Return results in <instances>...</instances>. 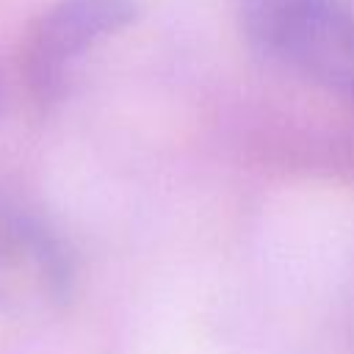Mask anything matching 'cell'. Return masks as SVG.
<instances>
[{
	"mask_svg": "<svg viewBox=\"0 0 354 354\" xmlns=\"http://www.w3.org/2000/svg\"><path fill=\"white\" fill-rule=\"evenodd\" d=\"M69 282L72 266L61 241L0 199V310L47 313L69 296Z\"/></svg>",
	"mask_w": 354,
	"mask_h": 354,
	"instance_id": "cell-1",
	"label": "cell"
},
{
	"mask_svg": "<svg viewBox=\"0 0 354 354\" xmlns=\"http://www.w3.org/2000/svg\"><path fill=\"white\" fill-rule=\"evenodd\" d=\"M133 17V0H55L25 36L22 66L28 83L44 97L55 94L69 66L105 36L127 28Z\"/></svg>",
	"mask_w": 354,
	"mask_h": 354,
	"instance_id": "cell-2",
	"label": "cell"
},
{
	"mask_svg": "<svg viewBox=\"0 0 354 354\" xmlns=\"http://www.w3.org/2000/svg\"><path fill=\"white\" fill-rule=\"evenodd\" d=\"M268 55H279L329 91L354 97V14L337 0H296Z\"/></svg>",
	"mask_w": 354,
	"mask_h": 354,
	"instance_id": "cell-3",
	"label": "cell"
},
{
	"mask_svg": "<svg viewBox=\"0 0 354 354\" xmlns=\"http://www.w3.org/2000/svg\"><path fill=\"white\" fill-rule=\"evenodd\" d=\"M293 3L296 0H238L246 36L252 39V44L257 50H263V53L271 50L274 33Z\"/></svg>",
	"mask_w": 354,
	"mask_h": 354,
	"instance_id": "cell-4",
	"label": "cell"
}]
</instances>
